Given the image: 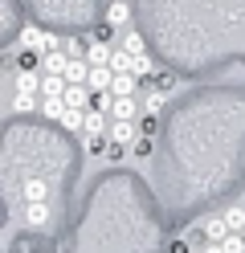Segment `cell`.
Here are the masks:
<instances>
[{
  "mask_svg": "<svg viewBox=\"0 0 245 253\" xmlns=\"http://www.w3.org/2000/svg\"><path fill=\"white\" fill-rule=\"evenodd\" d=\"M41 61H45V53H41V49H33V45H21V49H12V66H16V74H21V70H33V74H37Z\"/></svg>",
  "mask_w": 245,
  "mask_h": 253,
  "instance_id": "6da1fadb",
  "label": "cell"
},
{
  "mask_svg": "<svg viewBox=\"0 0 245 253\" xmlns=\"http://www.w3.org/2000/svg\"><path fill=\"white\" fill-rule=\"evenodd\" d=\"M139 126H143V123H135V119H114L106 135L114 139V143H131V139H135V131H139Z\"/></svg>",
  "mask_w": 245,
  "mask_h": 253,
  "instance_id": "7a4b0ae2",
  "label": "cell"
},
{
  "mask_svg": "<svg viewBox=\"0 0 245 253\" xmlns=\"http://www.w3.org/2000/svg\"><path fill=\"white\" fill-rule=\"evenodd\" d=\"M65 86H70L65 74H41V98H61Z\"/></svg>",
  "mask_w": 245,
  "mask_h": 253,
  "instance_id": "3957f363",
  "label": "cell"
},
{
  "mask_svg": "<svg viewBox=\"0 0 245 253\" xmlns=\"http://www.w3.org/2000/svg\"><path fill=\"white\" fill-rule=\"evenodd\" d=\"M229 233H233V229H229V216H225V212H221V216H208V220H204V237H208L212 245H221Z\"/></svg>",
  "mask_w": 245,
  "mask_h": 253,
  "instance_id": "277c9868",
  "label": "cell"
},
{
  "mask_svg": "<svg viewBox=\"0 0 245 253\" xmlns=\"http://www.w3.org/2000/svg\"><path fill=\"white\" fill-rule=\"evenodd\" d=\"M25 220H29V229H45V225H49L45 200H25Z\"/></svg>",
  "mask_w": 245,
  "mask_h": 253,
  "instance_id": "5b68a950",
  "label": "cell"
},
{
  "mask_svg": "<svg viewBox=\"0 0 245 253\" xmlns=\"http://www.w3.org/2000/svg\"><path fill=\"white\" fill-rule=\"evenodd\" d=\"M135 115H139V102H135V94H114L110 119H135Z\"/></svg>",
  "mask_w": 245,
  "mask_h": 253,
  "instance_id": "8992f818",
  "label": "cell"
},
{
  "mask_svg": "<svg viewBox=\"0 0 245 253\" xmlns=\"http://www.w3.org/2000/svg\"><path fill=\"white\" fill-rule=\"evenodd\" d=\"M106 119H110V110L90 106V110H86V131H82V135H106V131H110V126H106Z\"/></svg>",
  "mask_w": 245,
  "mask_h": 253,
  "instance_id": "52a82bcc",
  "label": "cell"
},
{
  "mask_svg": "<svg viewBox=\"0 0 245 253\" xmlns=\"http://www.w3.org/2000/svg\"><path fill=\"white\" fill-rule=\"evenodd\" d=\"M86 86H90V90H110V86H114V70H110V66H90Z\"/></svg>",
  "mask_w": 245,
  "mask_h": 253,
  "instance_id": "ba28073f",
  "label": "cell"
},
{
  "mask_svg": "<svg viewBox=\"0 0 245 253\" xmlns=\"http://www.w3.org/2000/svg\"><path fill=\"white\" fill-rule=\"evenodd\" d=\"M106 21H110L114 29L131 25V0H110V8H106Z\"/></svg>",
  "mask_w": 245,
  "mask_h": 253,
  "instance_id": "9c48e42d",
  "label": "cell"
},
{
  "mask_svg": "<svg viewBox=\"0 0 245 253\" xmlns=\"http://www.w3.org/2000/svg\"><path fill=\"white\" fill-rule=\"evenodd\" d=\"M41 70H45V74H65V70H70V53H61V49H45Z\"/></svg>",
  "mask_w": 245,
  "mask_h": 253,
  "instance_id": "30bf717a",
  "label": "cell"
},
{
  "mask_svg": "<svg viewBox=\"0 0 245 253\" xmlns=\"http://www.w3.org/2000/svg\"><path fill=\"white\" fill-rule=\"evenodd\" d=\"M86 61H90V66H110V41H98V37H90Z\"/></svg>",
  "mask_w": 245,
  "mask_h": 253,
  "instance_id": "8fae6325",
  "label": "cell"
},
{
  "mask_svg": "<svg viewBox=\"0 0 245 253\" xmlns=\"http://www.w3.org/2000/svg\"><path fill=\"white\" fill-rule=\"evenodd\" d=\"M163 102H168V90L147 86V94H143V110H147V115H159V110H163Z\"/></svg>",
  "mask_w": 245,
  "mask_h": 253,
  "instance_id": "7c38bea8",
  "label": "cell"
},
{
  "mask_svg": "<svg viewBox=\"0 0 245 253\" xmlns=\"http://www.w3.org/2000/svg\"><path fill=\"white\" fill-rule=\"evenodd\" d=\"M45 37H49V33L37 29V25H25V29H21V45H33V49H41V53H45Z\"/></svg>",
  "mask_w": 245,
  "mask_h": 253,
  "instance_id": "4fadbf2b",
  "label": "cell"
},
{
  "mask_svg": "<svg viewBox=\"0 0 245 253\" xmlns=\"http://www.w3.org/2000/svg\"><path fill=\"white\" fill-rule=\"evenodd\" d=\"M21 196H25V200H45V196H49V184H45L41 176H33V180H25Z\"/></svg>",
  "mask_w": 245,
  "mask_h": 253,
  "instance_id": "5bb4252c",
  "label": "cell"
},
{
  "mask_svg": "<svg viewBox=\"0 0 245 253\" xmlns=\"http://www.w3.org/2000/svg\"><path fill=\"white\" fill-rule=\"evenodd\" d=\"M65 78H70V82H86V78H90V61H86V57H70Z\"/></svg>",
  "mask_w": 245,
  "mask_h": 253,
  "instance_id": "9a60e30c",
  "label": "cell"
},
{
  "mask_svg": "<svg viewBox=\"0 0 245 253\" xmlns=\"http://www.w3.org/2000/svg\"><path fill=\"white\" fill-rule=\"evenodd\" d=\"M143 86H155V90H176V74H163V70H155L151 78H143Z\"/></svg>",
  "mask_w": 245,
  "mask_h": 253,
  "instance_id": "2e32d148",
  "label": "cell"
},
{
  "mask_svg": "<svg viewBox=\"0 0 245 253\" xmlns=\"http://www.w3.org/2000/svg\"><path fill=\"white\" fill-rule=\"evenodd\" d=\"M33 102H37V90H16V98H12V110H21V115H29Z\"/></svg>",
  "mask_w": 245,
  "mask_h": 253,
  "instance_id": "e0dca14e",
  "label": "cell"
},
{
  "mask_svg": "<svg viewBox=\"0 0 245 253\" xmlns=\"http://www.w3.org/2000/svg\"><path fill=\"white\" fill-rule=\"evenodd\" d=\"M123 45H127L131 53H147V41H143L139 29H127V33H123Z\"/></svg>",
  "mask_w": 245,
  "mask_h": 253,
  "instance_id": "ac0fdd59",
  "label": "cell"
},
{
  "mask_svg": "<svg viewBox=\"0 0 245 253\" xmlns=\"http://www.w3.org/2000/svg\"><path fill=\"white\" fill-rule=\"evenodd\" d=\"M41 110H45V119H57V123H61V115H65V98H41Z\"/></svg>",
  "mask_w": 245,
  "mask_h": 253,
  "instance_id": "d6986e66",
  "label": "cell"
},
{
  "mask_svg": "<svg viewBox=\"0 0 245 253\" xmlns=\"http://www.w3.org/2000/svg\"><path fill=\"white\" fill-rule=\"evenodd\" d=\"M82 147H86L90 155H106V147H110V135L102 139V135H86V143H82Z\"/></svg>",
  "mask_w": 245,
  "mask_h": 253,
  "instance_id": "ffe728a7",
  "label": "cell"
},
{
  "mask_svg": "<svg viewBox=\"0 0 245 253\" xmlns=\"http://www.w3.org/2000/svg\"><path fill=\"white\" fill-rule=\"evenodd\" d=\"M131 70H135L139 78H151V74H155V61L147 57V53H135V66H131Z\"/></svg>",
  "mask_w": 245,
  "mask_h": 253,
  "instance_id": "44dd1931",
  "label": "cell"
},
{
  "mask_svg": "<svg viewBox=\"0 0 245 253\" xmlns=\"http://www.w3.org/2000/svg\"><path fill=\"white\" fill-rule=\"evenodd\" d=\"M221 249H225V253H245V233H241V237H237V233H229L225 241H221Z\"/></svg>",
  "mask_w": 245,
  "mask_h": 253,
  "instance_id": "7402d4cb",
  "label": "cell"
},
{
  "mask_svg": "<svg viewBox=\"0 0 245 253\" xmlns=\"http://www.w3.org/2000/svg\"><path fill=\"white\" fill-rule=\"evenodd\" d=\"M225 216H229V229L233 233H245V209H229Z\"/></svg>",
  "mask_w": 245,
  "mask_h": 253,
  "instance_id": "603a6c76",
  "label": "cell"
},
{
  "mask_svg": "<svg viewBox=\"0 0 245 253\" xmlns=\"http://www.w3.org/2000/svg\"><path fill=\"white\" fill-rule=\"evenodd\" d=\"M123 155H127V143H114V139H110V147H106V155H102V160H110V164H119Z\"/></svg>",
  "mask_w": 245,
  "mask_h": 253,
  "instance_id": "cb8c5ba5",
  "label": "cell"
},
{
  "mask_svg": "<svg viewBox=\"0 0 245 253\" xmlns=\"http://www.w3.org/2000/svg\"><path fill=\"white\" fill-rule=\"evenodd\" d=\"M135 155H143V160H147V155H151V135H143L139 143H135Z\"/></svg>",
  "mask_w": 245,
  "mask_h": 253,
  "instance_id": "d4e9b609",
  "label": "cell"
},
{
  "mask_svg": "<svg viewBox=\"0 0 245 253\" xmlns=\"http://www.w3.org/2000/svg\"><path fill=\"white\" fill-rule=\"evenodd\" d=\"M168 253H192V249H188V241H184V237H176V241L168 245Z\"/></svg>",
  "mask_w": 245,
  "mask_h": 253,
  "instance_id": "484cf974",
  "label": "cell"
},
{
  "mask_svg": "<svg viewBox=\"0 0 245 253\" xmlns=\"http://www.w3.org/2000/svg\"><path fill=\"white\" fill-rule=\"evenodd\" d=\"M110 29H114V25H110V21H106V25H102V29H94V37H98V41H110Z\"/></svg>",
  "mask_w": 245,
  "mask_h": 253,
  "instance_id": "4316f807",
  "label": "cell"
},
{
  "mask_svg": "<svg viewBox=\"0 0 245 253\" xmlns=\"http://www.w3.org/2000/svg\"><path fill=\"white\" fill-rule=\"evenodd\" d=\"M204 253H225V249H221V245H212V249H204Z\"/></svg>",
  "mask_w": 245,
  "mask_h": 253,
  "instance_id": "83f0119b",
  "label": "cell"
}]
</instances>
